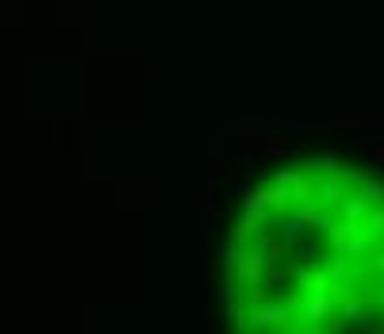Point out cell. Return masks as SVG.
<instances>
[{
  "mask_svg": "<svg viewBox=\"0 0 384 334\" xmlns=\"http://www.w3.org/2000/svg\"><path fill=\"white\" fill-rule=\"evenodd\" d=\"M323 238H326V246H331V254L354 258V261H361L365 254L376 250V238L369 234V227L350 223V219H338V216H334V223L323 231Z\"/></svg>",
  "mask_w": 384,
  "mask_h": 334,
  "instance_id": "6da1fadb",
  "label": "cell"
},
{
  "mask_svg": "<svg viewBox=\"0 0 384 334\" xmlns=\"http://www.w3.org/2000/svg\"><path fill=\"white\" fill-rule=\"evenodd\" d=\"M354 188L365 196L369 208H384V181L381 177H354Z\"/></svg>",
  "mask_w": 384,
  "mask_h": 334,
  "instance_id": "7a4b0ae2",
  "label": "cell"
},
{
  "mask_svg": "<svg viewBox=\"0 0 384 334\" xmlns=\"http://www.w3.org/2000/svg\"><path fill=\"white\" fill-rule=\"evenodd\" d=\"M311 169H315V177H346L338 154H319V158L311 161Z\"/></svg>",
  "mask_w": 384,
  "mask_h": 334,
  "instance_id": "3957f363",
  "label": "cell"
},
{
  "mask_svg": "<svg viewBox=\"0 0 384 334\" xmlns=\"http://www.w3.org/2000/svg\"><path fill=\"white\" fill-rule=\"evenodd\" d=\"M261 150H265L269 158H281V154H284V142H281V139H269L265 146H261Z\"/></svg>",
  "mask_w": 384,
  "mask_h": 334,
  "instance_id": "277c9868",
  "label": "cell"
},
{
  "mask_svg": "<svg viewBox=\"0 0 384 334\" xmlns=\"http://www.w3.org/2000/svg\"><path fill=\"white\" fill-rule=\"evenodd\" d=\"M373 273L384 276V246H381V250H373Z\"/></svg>",
  "mask_w": 384,
  "mask_h": 334,
  "instance_id": "5b68a950",
  "label": "cell"
},
{
  "mask_svg": "<svg viewBox=\"0 0 384 334\" xmlns=\"http://www.w3.org/2000/svg\"><path fill=\"white\" fill-rule=\"evenodd\" d=\"M373 158H376V161H384V146H373Z\"/></svg>",
  "mask_w": 384,
  "mask_h": 334,
  "instance_id": "8992f818",
  "label": "cell"
}]
</instances>
